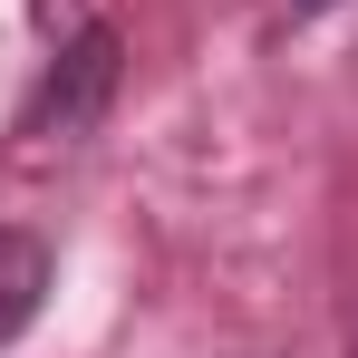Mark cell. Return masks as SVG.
<instances>
[{"mask_svg": "<svg viewBox=\"0 0 358 358\" xmlns=\"http://www.w3.org/2000/svg\"><path fill=\"white\" fill-rule=\"evenodd\" d=\"M117 78H126V39L107 29V20H87V29L68 39L59 59H49V78H39V97H29V117H20V136H49V145H68V136H87V126L107 117Z\"/></svg>", "mask_w": 358, "mask_h": 358, "instance_id": "6da1fadb", "label": "cell"}, {"mask_svg": "<svg viewBox=\"0 0 358 358\" xmlns=\"http://www.w3.org/2000/svg\"><path fill=\"white\" fill-rule=\"evenodd\" d=\"M39 300H49V242L0 223V339H20L39 320Z\"/></svg>", "mask_w": 358, "mask_h": 358, "instance_id": "7a4b0ae2", "label": "cell"}, {"mask_svg": "<svg viewBox=\"0 0 358 358\" xmlns=\"http://www.w3.org/2000/svg\"><path fill=\"white\" fill-rule=\"evenodd\" d=\"M300 10H329V0H300Z\"/></svg>", "mask_w": 358, "mask_h": 358, "instance_id": "3957f363", "label": "cell"}, {"mask_svg": "<svg viewBox=\"0 0 358 358\" xmlns=\"http://www.w3.org/2000/svg\"><path fill=\"white\" fill-rule=\"evenodd\" d=\"M39 10H59V0H39Z\"/></svg>", "mask_w": 358, "mask_h": 358, "instance_id": "277c9868", "label": "cell"}, {"mask_svg": "<svg viewBox=\"0 0 358 358\" xmlns=\"http://www.w3.org/2000/svg\"><path fill=\"white\" fill-rule=\"evenodd\" d=\"M349 358H358V349H349Z\"/></svg>", "mask_w": 358, "mask_h": 358, "instance_id": "5b68a950", "label": "cell"}]
</instances>
